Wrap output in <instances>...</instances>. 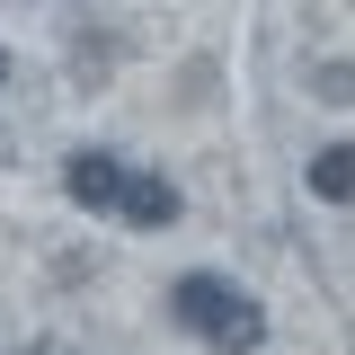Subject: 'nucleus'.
<instances>
[{
    "instance_id": "obj_1",
    "label": "nucleus",
    "mask_w": 355,
    "mask_h": 355,
    "mask_svg": "<svg viewBox=\"0 0 355 355\" xmlns=\"http://www.w3.org/2000/svg\"><path fill=\"white\" fill-rule=\"evenodd\" d=\"M169 320L196 338V347H214V355L266 347V311H258V293H240V284H231V275H214V266H196V275H178V284H169Z\"/></svg>"
},
{
    "instance_id": "obj_2",
    "label": "nucleus",
    "mask_w": 355,
    "mask_h": 355,
    "mask_svg": "<svg viewBox=\"0 0 355 355\" xmlns=\"http://www.w3.org/2000/svg\"><path fill=\"white\" fill-rule=\"evenodd\" d=\"M116 214H125L133 231H169V222H178V178L125 169V187H116Z\"/></svg>"
},
{
    "instance_id": "obj_3",
    "label": "nucleus",
    "mask_w": 355,
    "mask_h": 355,
    "mask_svg": "<svg viewBox=\"0 0 355 355\" xmlns=\"http://www.w3.org/2000/svg\"><path fill=\"white\" fill-rule=\"evenodd\" d=\"M62 187H71V205H89V214H116L125 160H116V151H71V160H62Z\"/></svg>"
},
{
    "instance_id": "obj_4",
    "label": "nucleus",
    "mask_w": 355,
    "mask_h": 355,
    "mask_svg": "<svg viewBox=\"0 0 355 355\" xmlns=\"http://www.w3.org/2000/svg\"><path fill=\"white\" fill-rule=\"evenodd\" d=\"M311 196H320V205H355V142L311 151Z\"/></svg>"
},
{
    "instance_id": "obj_5",
    "label": "nucleus",
    "mask_w": 355,
    "mask_h": 355,
    "mask_svg": "<svg viewBox=\"0 0 355 355\" xmlns=\"http://www.w3.org/2000/svg\"><path fill=\"white\" fill-rule=\"evenodd\" d=\"M320 98H338V107H355V62H320Z\"/></svg>"
},
{
    "instance_id": "obj_6",
    "label": "nucleus",
    "mask_w": 355,
    "mask_h": 355,
    "mask_svg": "<svg viewBox=\"0 0 355 355\" xmlns=\"http://www.w3.org/2000/svg\"><path fill=\"white\" fill-rule=\"evenodd\" d=\"M0 80H9V53H0Z\"/></svg>"
},
{
    "instance_id": "obj_7",
    "label": "nucleus",
    "mask_w": 355,
    "mask_h": 355,
    "mask_svg": "<svg viewBox=\"0 0 355 355\" xmlns=\"http://www.w3.org/2000/svg\"><path fill=\"white\" fill-rule=\"evenodd\" d=\"M27 355H53V347H27Z\"/></svg>"
}]
</instances>
